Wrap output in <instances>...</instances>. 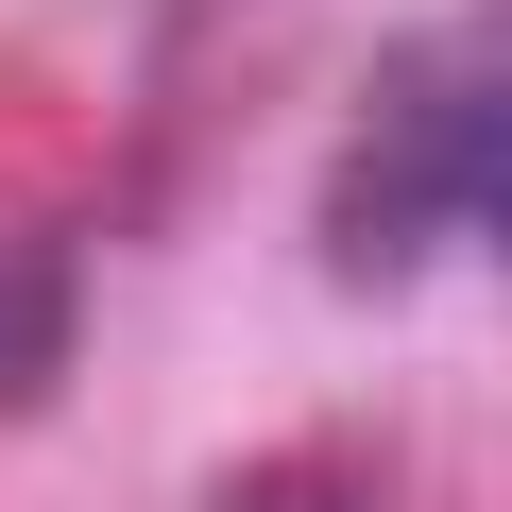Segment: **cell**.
Here are the masks:
<instances>
[{
  "mask_svg": "<svg viewBox=\"0 0 512 512\" xmlns=\"http://www.w3.org/2000/svg\"><path fill=\"white\" fill-rule=\"evenodd\" d=\"M69 308H86V274H69V239L35 222L18 256H0V410H52V376H69Z\"/></svg>",
  "mask_w": 512,
  "mask_h": 512,
  "instance_id": "obj_1",
  "label": "cell"
},
{
  "mask_svg": "<svg viewBox=\"0 0 512 512\" xmlns=\"http://www.w3.org/2000/svg\"><path fill=\"white\" fill-rule=\"evenodd\" d=\"M478 222H495V256H512V137H495V188H478Z\"/></svg>",
  "mask_w": 512,
  "mask_h": 512,
  "instance_id": "obj_3",
  "label": "cell"
},
{
  "mask_svg": "<svg viewBox=\"0 0 512 512\" xmlns=\"http://www.w3.org/2000/svg\"><path fill=\"white\" fill-rule=\"evenodd\" d=\"M205 512H376V444H342V427L325 444H256Z\"/></svg>",
  "mask_w": 512,
  "mask_h": 512,
  "instance_id": "obj_2",
  "label": "cell"
}]
</instances>
